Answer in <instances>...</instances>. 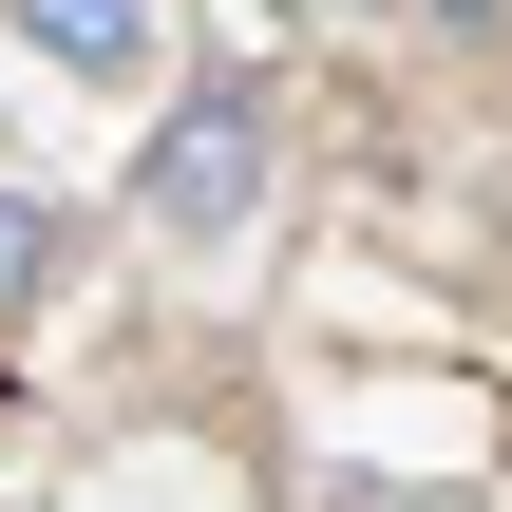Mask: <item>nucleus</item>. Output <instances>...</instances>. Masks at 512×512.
Instances as JSON below:
<instances>
[{"label":"nucleus","mask_w":512,"mask_h":512,"mask_svg":"<svg viewBox=\"0 0 512 512\" xmlns=\"http://www.w3.org/2000/svg\"><path fill=\"white\" fill-rule=\"evenodd\" d=\"M247 190H266V95L247 76H209L171 133H152V171H133V209L171 228V247H228L247 228Z\"/></svg>","instance_id":"nucleus-1"},{"label":"nucleus","mask_w":512,"mask_h":512,"mask_svg":"<svg viewBox=\"0 0 512 512\" xmlns=\"http://www.w3.org/2000/svg\"><path fill=\"white\" fill-rule=\"evenodd\" d=\"M57 76H152V38H171V0H0Z\"/></svg>","instance_id":"nucleus-2"},{"label":"nucleus","mask_w":512,"mask_h":512,"mask_svg":"<svg viewBox=\"0 0 512 512\" xmlns=\"http://www.w3.org/2000/svg\"><path fill=\"white\" fill-rule=\"evenodd\" d=\"M38 285H57V209H38V190H0V323H19Z\"/></svg>","instance_id":"nucleus-3"}]
</instances>
